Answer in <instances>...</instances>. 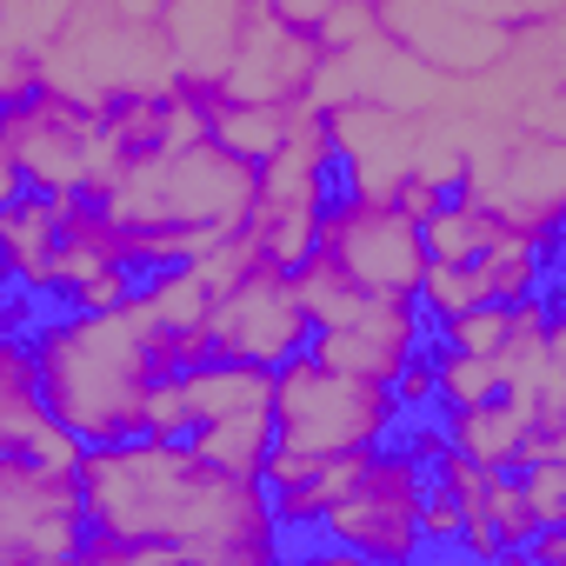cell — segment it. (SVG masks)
I'll list each match as a JSON object with an SVG mask.
<instances>
[{"label":"cell","mask_w":566,"mask_h":566,"mask_svg":"<svg viewBox=\"0 0 566 566\" xmlns=\"http://www.w3.org/2000/svg\"><path fill=\"white\" fill-rule=\"evenodd\" d=\"M87 533L74 566H266L280 520L260 473H227L193 440H101L74 460Z\"/></svg>","instance_id":"1"},{"label":"cell","mask_w":566,"mask_h":566,"mask_svg":"<svg viewBox=\"0 0 566 566\" xmlns=\"http://www.w3.org/2000/svg\"><path fill=\"white\" fill-rule=\"evenodd\" d=\"M94 200L120 227L127 266L154 273V266L207 260L220 240H233L247 227L253 160L233 154L220 134H187V140H167L154 154L120 160Z\"/></svg>","instance_id":"2"},{"label":"cell","mask_w":566,"mask_h":566,"mask_svg":"<svg viewBox=\"0 0 566 566\" xmlns=\"http://www.w3.org/2000/svg\"><path fill=\"white\" fill-rule=\"evenodd\" d=\"M34 380L48 413L81 440H127L140 433V400L154 387V340L134 314V294L120 307H61L28 334Z\"/></svg>","instance_id":"3"},{"label":"cell","mask_w":566,"mask_h":566,"mask_svg":"<svg viewBox=\"0 0 566 566\" xmlns=\"http://www.w3.org/2000/svg\"><path fill=\"white\" fill-rule=\"evenodd\" d=\"M400 427V407L380 380L340 374L327 360H314L307 347L273 367V453L260 467V480H287L307 460L327 453H354V447H380Z\"/></svg>","instance_id":"4"},{"label":"cell","mask_w":566,"mask_h":566,"mask_svg":"<svg viewBox=\"0 0 566 566\" xmlns=\"http://www.w3.org/2000/svg\"><path fill=\"white\" fill-rule=\"evenodd\" d=\"M0 160L41 193H101L114 160L101 140V107L48 74L0 101Z\"/></svg>","instance_id":"5"},{"label":"cell","mask_w":566,"mask_h":566,"mask_svg":"<svg viewBox=\"0 0 566 566\" xmlns=\"http://www.w3.org/2000/svg\"><path fill=\"white\" fill-rule=\"evenodd\" d=\"M420 500H427V467L407 447H367L360 473L340 486V500L321 513V539L354 559H413L427 553L420 539Z\"/></svg>","instance_id":"6"},{"label":"cell","mask_w":566,"mask_h":566,"mask_svg":"<svg viewBox=\"0 0 566 566\" xmlns=\"http://www.w3.org/2000/svg\"><path fill=\"white\" fill-rule=\"evenodd\" d=\"M314 247L367 294H394L413 301L420 273H427V247H420V220L394 207V193L380 187H347L327 193L321 220H314Z\"/></svg>","instance_id":"7"},{"label":"cell","mask_w":566,"mask_h":566,"mask_svg":"<svg viewBox=\"0 0 566 566\" xmlns=\"http://www.w3.org/2000/svg\"><path fill=\"white\" fill-rule=\"evenodd\" d=\"M307 307L294 287V266H273L260 253H247L207 301V354L227 360H253V367H280L287 354L307 347Z\"/></svg>","instance_id":"8"},{"label":"cell","mask_w":566,"mask_h":566,"mask_svg":"<svg viewBox=\"0 0 566 566\" xmlns=\"http://www.w3.org/2000/svg\"><path fill=\"white\" fill-rule=\"evenodd\" d=\"M81 533H87L81 473L0 447V566H74Z\"/></svg>","instance_id":"9"},{"label":"cell","mask_w":566,"mask_h":566,"mask_svg":"<svg viewBox=\"0 0 566 566\" xmlns=\"http://www.w3.org/2000/svg\"><path fill=\"white\" fill-rule=\"evenodd\" d=\"M420 340H427V314H420L413 301L374 294L354 321L307 334V354L327 360V367H340V374H360V380H380V387H387L394 367H400Z\"/></svg>","instance_id":"10"},{"label":"cell","mask_w":566,"mask_h":566,"mask_svg":"<svg viewBox=\"0 0 566 566\" xmlns=\"http://www.w3.org/2000/svg\"><path fill=\"white\" fill-rule=\"evenodd\" d=\"M0 447L28 453V460H48V467L81 460V440L48 413L41 380H34V354H28V340L14 327L0 334Z\"/></svg>","instance_id":"11"},{"label":"cell","mask_w":566,"mask_h":566,"mask_svg":"<svg viewBox=\"0 0 566 566\" xmlns=\"http://www.w3.org/2000/svg\"><path fill=\"white\" fill-rule=\"evenodd\" d=\"M54 247H61V193L21 187L14 200H0V280H8V287L48 301Z\"/></svg>","instance_id":"12"},{"label":"cell","mask_w":566,"mask_h":566,"mask_svg":"<svg viewBox=\"0 0 566 566\" xmlns=\"http://www.w3.org/2000/svg\"><path fill=\"white\" fill-rule=\"evenodd\" d=\"M506 233V220L480 200V193H467V187H453L427 220H420V247H427V260H473L486 240H500Z\"/></svg>","instance_id":"13"},{"label":"cell","mask_w":566,"mask_h":566,"mask_svg":"<svg viewBox=\"0 0 566 566\" xmlns=\"http://www.w3.org/2000/svg\"><path fill=\"white\" fill-rule=\"evenodd\" d=\"M473 273H480V287H486V301H526L539 280H553V253L539 247V240H526V233H500V240H486L480 253H473Z\"/></svg>","instance_id":"14"},{"label":"cell","mask_w":566,"mask_h":566,"mask_svg":"<svg viewBox=\"0 0 566 566\" xmlns=\"http://www.w3.org/2000/svg\"><path fill=\"white\" fill-rule=\"evenodd\" d=\"M187 440H193V453H207V460H213V467H227V473H260V467H266V453H273V407L220 413V420L193 427Z\"/></svg>","instance_id":"15"},{"label":"cell","mask_w":566,"mask_h":566,"mask_svg":"<svg viewBox=\"0 0 566 566\" xmlns=\"http://www.w3.org/2000/svg\"><path fill=\"white\" fill-rule=\"evenodd\" d=\"M513 480H520V493H526L539 526H566V453L526 460V467H513Z\"/></svg>","instance_id":"16"},{"label":"cell","mask_w":566,"mask_h":566,"mask_svg":"<svg viewBox=\"0 0 566 566\" xmlns=\"http://www.w3.org/2000/svg\"><path fill=\"white\" fill-rule=\"evenodd\" d=\"M140 433H154V440H187L180 374H154V387H147V400H140Z\"/></svg>","instance_id":"17"},{"label":"cell","mask_w":566,"mask_h":566,"mask_svg":"<svg viewBox=\"0 0 566 566\" xmlns=\"http://www.w3.org/2000/svg\"><path fill=\"white\" fill-rule=\"evenodd\" d=\"M387 394H394L400 420H407V413H433V347H427V340H420V347H413V354L394 367Z\"/></svg>","instance_id":"18"},{"label":"cell","mask_w":566,"mask_h":566,"mask_svg":"<svg viewBox=\"0 0 566 566\" xmlns=\"http://www.w3.org/2000/svg\"><path fill=\"white\" fill-rule=\"evenodd\" d=\"M34 74H41L34 61H8V67H0V101H8V94H21V87H28Z\"/></svg>","instance_id":"19"},{"label":"cell","mask_w":566,"mask_h":566,"mask_svg":"<svg viewBox=\"0 0 566 566\" xmlns=\"http://www.w3.org/2000/svg\"><path fill=\"white\" fill-rule=\"evenodd\" d=\"M21 187H28V180H21V174H14V160H0V200H14V193H21Z\"/></svg>","instance_id":"20"},{"label":"cell","mask_w":566,"mask_h":566,"mask_svg":"<svg viewBox=\"0 0 566 566\" xmlns=\"http://www.w3.org/2000/svg\"><path fill=\"white\" fill-rule=\"evenodd\" d=\"M21 327V307H8V280H0V334Z\"/></svg>","instance_id":"21"}]
</instances>
